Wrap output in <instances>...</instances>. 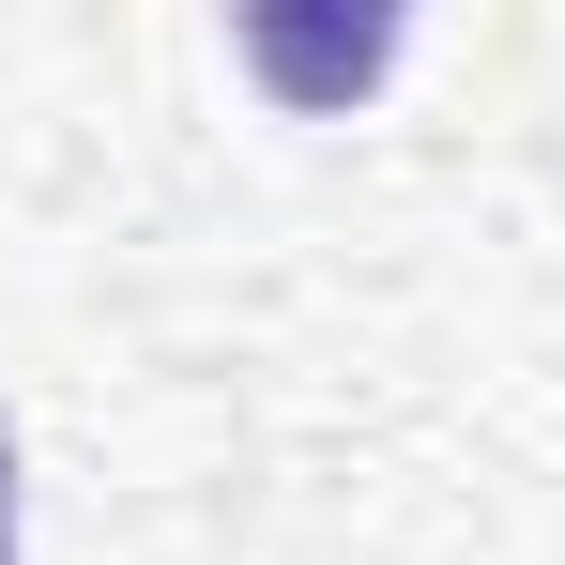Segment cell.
I'll use <instances>...</instances> for the list:
<instances>
[{"label":"cell","instance_id":"1","mask_svg":"<svg viewBox=\"0 0 565 565\" xmlns=\"http://www.w3.org/2000/svg\"><path fill=\"white\" fill-rule=\"evenodd\" d=\"M245 62L276 77V93H306V107H337V93H367L382 62H397V31H290V15H245Z\"/></svg>","mask_w":565,"mask_h":565},{"label":"cell","instance_id":"2","mask_svg":"<svg viewBox=\"0 0 565 565\" xmlns=\"http://www.w3.org/2000/svg\"><path fill=\"white\" fill-rule=\"evenodd\" d=\"M0 565H15V428H0Z\"/></svg>","mask_w":565,"mask_h":565}]
</instances>
